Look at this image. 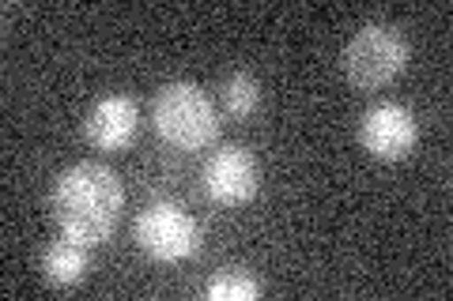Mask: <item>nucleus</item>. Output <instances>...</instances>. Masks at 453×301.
Masks as SVG:
<instances>
[{"label":"nucleus","mask_w":453,"mask_h":301,"mask_svg":"<svg viewBox=\"0 0 453 301\" xmlns=\"http://www.w3.org/2000/svg\"><path fill=\"white\" fill-rule=\"evenodd\" d=\"M125 207V189L106 162H76L57 174L50 192V214L61 237L80 245H106L118 230Z\"/></svg>","instance_id":"1"},{"label":"nucleus","mask_w":453,"mask_h":301,"mask_svg":"<svg viewBox=\"0 0 453 301\" xmlns=\"http://www.w3.org/2000/svg\"><path fill=\"white\" fill-rule=\"evenodd\" d=\"M261 294H265L261 279L250 275V271H242V267H223L204 286L208 301H257Z\"/></svg>","instance_id":"9"},{"label":"nucleus","mask_w":453,"mask_h":301,"mask_svg":"<svg viewBox=\"0 0 453 301\" xmlns=\"http://www.w3.org/2000/svg\"><path fill=\"white\" fill-rule=\"evenodd\" d=\"M204 196L219 207H242L261 192V162L246 147H223L216 151L201 169Z\"/></svg>","instance_id":"5"},{"label":"nucleus","mask_w":453,"mask_h":301,"mask_svg":"<svg viewBox=\"0 0 453 301\" xmlns=\"http://www.w3.org/2000/svg\"><path fill=\"white\" fill-rule=\"evenodd\" d=\"M419 124L416 113L401 102H378L363 113L359 121V143L366 154H374L378 162H401L416 151Z\"/></svg>","instance_id":"6"},{"label":"nucleus","mask_w":453,"mask_h":301,"mask_svg":"<svg viewBox=\"0 0 453 301\" xmlns=\"http://www.w3.org/2000/svg\"><path fill=\"white\" fill-rule=\"evenodd\" d=\"M136 124H140V109L136 98L129 94H106L88 109L83 117V136L95 151H125L136 139Z\"/></svg>","instance_id":"7"},{"label":"nucleus","mask_w":453,"mask_h":301,"mask_svg":"<svg viewBox=\"0 0 453 301\" xmlns=\"http://www.w3.org/2000/svg\"><path fill=\"white\" fill-rule=\"evenodd\" d=\"M257 106H261L257 76H250V71H231V76L223 79V109L231 113L234 121H246L257 113Z\"/></svg>","instance_id":"10"},{"label":"nucleus","mask_w":453,"mask_h":301,"mask_svg":"<svg viewBox=\"0 0 453 301\" xmlns=\"http://www.w3.org/2000/svg\"><path fill=\"white\" fill-rule=\"evenodd\" d=\"M408 38L389 23H363L356 34L348 38L344 53H340V68L351 87L359 91H381L408 68Z\"/></svg>","instance_id":"3"},{"label":"nucleus","mask_w":453,"mask_h":301,"mask_svg":"<svg viewBox=\"0 0 453 301\" xmlns=\"http://www.w3.org/2000/svg\"><path fill=\"white\" fill-rule=\"evenodd\" d=\"M151 124L159 139L174 151H204L219 139V109L189 79H174L159 87L151 102Z\"/></svg>","instance_id":"2"},{"label":"nucleus","mask_w":453,"mask_h":301,"mask_svg":"<svg viewBox=\"0 0 453 301\" xmlns=\"http://www.w3.org/2000/svg\"><path fill=\"white\" fill-rule=\"evenodd\" d=\"M136 245L159 264H181L201 252L204 234L181 204H174V199H151L136 214Z\"/></svg>","instance_id":"4"},{"label":"nucleus","mask_w":453,"mask_h":301,"mask_svg":"<svg viewBox=\"0 0 453 301\" xmlns=\"http://www.w3.org/2000/svg\"><path fill=\"white\" fill-rule=\"evenodd\" d=\"M88 271H91V249L73 237L53 241V245L42 252V279L50 286H61V290L65 286H76L88 279Z\"/></svg>","instance_id":"8"}]
</instances>
